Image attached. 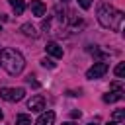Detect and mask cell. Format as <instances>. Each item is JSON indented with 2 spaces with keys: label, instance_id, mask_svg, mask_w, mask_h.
Masks as SVG:
<instances>
[{
  "label": "cell",
  "instance_id": "6da1fadb",
  "mask_svg": "<svg viewBox=\"0 0 125 125\" xmlns=\"http://www.w3.org/2000/svg\"><path fill=\"white\" fill-rule=\"evenodd\" d=\"M123 12L121 10H115L113 6L109 4H102L98 8V21L102 27L105 29H113V31H121L123 27Z\"/></svg>",
  "mask_w": 125,
  "mask_h": 125
},
{
  "label": "cell",
  "instance_id": "7a4b0ae2",
  "mask_svg": "<svg viewBox=\"0 0 125 125\" xmlns=\"http://www.w3.org/2000/svg\"><path fill=\"white\" fill-rule=\"evenodd\" d=\"M0 64L10 76H18V74H21V70L25 66V59L16 49H2L0 51Z\"/></svg>",
  "mask_w": 125,
  "mask_h": 125
},
{
  "label": "cell",
  "instance_id": "3957f363",
  "mask_svg": "<svg viewBox=\"0 0 125 125\" xmlns=\"http://www.w3.org/2000/svg\"><path fill=\"white\" fill-rule=\"evenodd\" d=\"M25 90L23 88H0V98L6 102H20L23 100Z\"/></svg>",
  "mask_w": 125,
  "mask_h": 125
},
{
  "label": "cell",
  "instance_id": "277c9868",
  "mask_svg": "<svg viewBox=\"0 0 125 125\" xmlns=\"http://www.w3.org/2000/svg\"><path fill=\"white\" fill-rule=\"evenodd\" d=\"M107 62H104V61H100V62H94V66H90L88 68V72H86V78H90V80H94V78H102L105 72H107Z\"/></svg>",
  "mask_w": 125,
  "mask_h": 125
},
{
  "label": "cell",
  "instance_id": "5b68a950",
  "mask_svg": "<svg viewBox=\"0 0 125 125\" xmlns=\"http://www.w3.org/2000/svg\"><path fill=\"white\" fill-rule=\"evenodd\" d=\"M27 109H31V111H43L45 109V98L43 96H33V98H29V102H27Z\"/></svg>",
  "mask_w": 125,
  "mask_h": 125
},
{
  "label": "cell",
  "instance_id": "8992f818",
  "mask_svg": "<svg viewBox=\"0 0 125 125\" xmlns=\"http://www.w3.org/2000/svg\"><path fill=\"white\" fill-rule=\"evenodd\" d=\"M45 51H47L51 57H55V59H61V57H62V47H61L59 43H55V41H49V43L45 45Z\"/></svg>",
  "mask_w": 125,
  "mask_h": 125
},
{
  "label": "cell",
  "instance_id": "52a82bcc",
  "mask_svg": "<svg viewBox=\"0 0 125 125\" xmlns=\"http://www.w3.org/2000/svg\"><path fill=\"white\" fill-rule=\"evenodd\" d=\"M31 14L33 16H37V18H43L45 16V12H47V8H45V4L41 2V0H31Z\"/></svg>",
  "mask_w": 125,
  "mask_h": 125
},
{
  "label": "cell",
  "instance_id": "ba28073f",
  "mask_svg": "<svg viewBox=\"0 0 125 125\" xmlns=\"http://www.w3.org/2000/svg\"><path fill=\"white\" fill-rule=\"evenodd\" d=\"M55 123V111H43L41 115H39V119L35 121V125H53Z\"/></svg>",
  "mask_w": 125,
  "mask_h": 125
},
{
  "label": "cell",
  "instance_id": "9c48e42d",
  "mask_svg": "<svg viewBox=\"0 0 125 125\" xmlns=\"http://www.w3.org/2000/svg\"><path fill=\"white\" fill-rule=\"evenodd\" d=\"M121 98H123V88H121V90H111V92L104 94V102H105V104H113V102H117V100H121Z\"/></svg>",
  "mask_w": 125,
  "mask_h": 125
},
{
  "label": "cell",
  "instance_id": "30bf717a",
  "mask_svg": "<svg viewBox=\"0 0 125 125\" xmlns=\"http://www.w3.org/2000/svg\"><path fill=\"white\" fill-rule=\"evenodd\" d=\"M10 6H12V10H14L16 16H21L23 10H25V2L23 0H10Z\"/></svg>",
  "mask_w": 125,
  "mask_h": 125
},
{
  "label": "cell",
  "instance_id": "8fae6325",
  "mask_svg": "<svg viewBox=\"0 0 125 125\" xmlns=\"http://www.w3.org/2000/svg\"><path fill=\"white\" fill-rule=\"evenodd\" d=\"M21 31H23V35H27V37H37V31H35V27L31 25V23H23L21 25Z\"/></svg>",
  "mask_w": 125,
  "mask_h": 125
},
{
  "label": "cell",
  "instance_id": "7c38bea8",
  "mask_svg": "<svg viewBox=\"0 0 125 125\" xmlns=\"http://www.w3.org/2000/svg\"><path fill=\"white\" fill-rule=\"evenodd\" d=\"M16 125H31V117L25 115V113H20L16 117Z\"/></svg>",
  "mask_w": 125,
  "mask_h": 125
},
{
  "label": "cell",
  "instance_id": "4fadbf2b",
  "mask_svg": "<svg viewBox=\"0 0 125 125\" xmlns=\"http://www.w3.org/2000/svg\"><path fill=\"white\" fill-rule=\"evenodd\" d=\"M113 72H115V76H117V78H123V74H125V62H119V64L115 66V70H113Z\"/></svg>",
  "mask_w": 125,
  "mask_h": 125
},
{
  "label": "cell",
  "instance_id": "5bb4252c",
  "mask_svg": "<svg viewBox=\"0 0 125 125\" xmlns=\"http://www.w3.org/2000/svg\"><path fill=\"white\" fill-rule=\"evenodd\" d=\"M113 119H115V121H123V119H125V111H123V109H115V111H113Z\"/></svg>",
  "mask_w": 125,
  "mask_h": 125
},
{
  "label": "cell",
  "instance_id": "9a60e30c",
  "mask_svg": "<svg viewBox=\"0 0 125 125\" xmlns=\"http://www.w3.org/2000/svg\"><path fill=\"white\" fill-rule=\"evenodd\" d=\"M41 64H43L45 68H55V62H53L51 59H43V61H41Z\"/></svg>",
  "mask_w": 125,
  "mask_h": 125
},
{
  "label": "cell",
  "instance_id": "2e32d148",
  "mask_svg": "<svg viewBox=\"0 0 125 125\" xmlns=\"http://www.w3.org/2000/svg\"><path fill=\"white\" fill-rule=\"evenodd\" d=\"M78 4H80V8H84V10H88L90 6H92V0H76Z\"/></svg>",
  "mask_w": 125,
  "mask_h": 125
},
{
  "label": "cell",
  "instance_id": "e0dca14e",
  "mask_svg": "<svg viewBox=\"0 0 125 125\" xmlns=\"http://www.w3.org/2000/svg\"><path fill=\"white\" fill-rule=\"evenodd\" d=\"M27 84H29V86H33V88H39V82H35V80H31V76L27 78Z\"/></svg>",
  "mask_w": 125,
  "mask_h": 125
},
{
  "label": "cell",
  "instance_id": "ac0fdd59",
  "mask_svg": "<svg viewBox=\"0 0 125 125\" xmlns=\"http://www.w3.org/2000/svg\"><path fill=\"white\" fill-rule=\"evenodd\" d=\"M80 115H82V113H80V111H76V109H74V111H70V117H74V119H76V117H80Z\"/></svg>",
  "mask_w": 125,
  "mask_h": 125
},
{
  "label": "cell",
  "instance_id": "d6986e66",
  "mask_svg": "<svg viewBox=\"0 0 125 125\" xmlns=\"http://www.w3.org/2000/svg\"><path fill=\"white\" fill-rule=\"evenodd\" d=\"M62 125H74V123H62Z\"/></svg>",
  "mask_w": 125,
  "mask_h": 125
},
{
  "label": "cell",
  "instance_id": "ffe728a7",
  "mask_svg": "<svg viewBox=\"0 0 125 125\" xmlns=\"http://www.w3.org/2000/svg\"><path fill=\"white\" fill-rule=\"evenodd\" d=\"M2 117H4V115H2V111H0V121H2Z\"/></svg>",
  "mask_w": 125,
  "mask_h": 125
},
{
  "label": "cell",
  "instance_id": "44dd1931",
  "mask_svg": "<svg viewBox=\"0 0 125 125\" xmlns=\"http://www.w3.org/2000/svg\"><path fill=\"white\" fill-rule=\"evenodd\" d=\"M61 2H68V0H61Z\"/></svg>",
  "mask_w": 125,
  "mask_h": 125
},
{
  "label": "cell",
  "instance_id": "7402d4cb",
  "mask_svg": "<svg viewBox=\"0 0 125 125\" xmlns=\"http://www.w3.org/2000/svg\"><path fill=\"white\" fill-rule=\"evenodd\" d=\"M107 125H115V123H107Z\"/></svg>",
  "mask_w": 125,
  "mask_h": 125
},
{
  "label": "cell",
  "instance_id": "603a6c76",
  "mask_svg": "<svg viewBox=\"0 0 125 125\" xmlns=\"http://www.w3.org/2000/svg\"><path fill=\"white\" fill-rule=\"evenodd\" d=\"M0 31H2V25H0Z\"/></svg>",
  "mask_w": 125,
  "mask_h": 125
},
{
  "label": "cell",
  "instance_id": "cb8c5ba5",
  "mask_svg": "<svg viewBox=\"0 0 125 125\" xmlns=\"http://www.w3.org/2000/svg\"><path fill=\"white\" fill-rule=\"evenodd\" d=\"M88 125H94V123H88Z\"/></svg>",
  "mask_w": 125,
  "mask_h": 125
}]
</instances>
